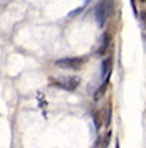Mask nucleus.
I'll return each instance as SVG.
<instances>
[{"label": "nucleus", "mask_w": 146, "mask_h": 148, "mask_svg": "<svg viewBox=\"0 0 146 148\" xmlns=\"http://www.w3.org/2000/svg\"><path fill=\"white\" fill-rule=\"evenodd\" d=\"M51 84L59 87V89H64V90H76L79 85H81V79L77 76H64V77H55L51 79Z\"/></svg>", "instance_id": "nucleus-1"}, {"label": "nucleus", "mask_w": 146, "mask_h": 148, "mask_svg": "<svg viewBox=\"0 0 146 148\" xmlns=\"http://www.w3.org/2000/svg\"><path fill=\"white\" fill-rule=\"evenodd\" d=\"M113 5H114L113 2H100L95 7V18L100 26H104L106 19H108L111 10H113Z\"/></svg>", "instance_id": "nucleus-2"}, {"label": "nucleus", "mask_w": 146, "mask_h": 148, "mask_svg": "<svg viewBox=\"0 0 146 148\" xmlns=\"http://www.w3.org/2000/svg\"><path fill=\"white\" fill-rule=\"evenodd\" d=\"M84 58H63L56 60V66L63 68V69H79L84 64Z\"/></svg>", "instance_id": "nucleus-3"}, {"label": "nucleus", "mask_w": 146, "mask_h": 148, "mask_svg": "<svg viewBox=\"0 0 146 148\" xmlns=\"http://www.w3.org/2000/svg\"><path fill=\"white\" fill-rule=\"evenodd\" d=\"M111 66H113V58H111V56H108V58L103 60V63H101V77H103V82L109 81Z\"/></svg>", "instance_id": "nucleus-4"}, {"label": "nucleus", "mask_w": 146, "mask_h": 148, "mask_svg": "<svg viewBox=\"0 0 146 148\" xmlns=\"http://www.w3.org/2000/svg\"><path fill=\"white\" fill-rule=\"evenodd\" d=\"M111 42H113V39H111V36L108 32L103 34V40H101V45H100L98 48V53L100 55H104L106 52H108V48L111 47Z\"/></svg>", "instance_id": "nucleus-5"}, {"label": "nucleus", "mask_w": 146, "mask_h": 148, "mask_svg": "<svg viewBox=\"0 0 146 148\" xmlns=\"http://www.w3.org/2000/svg\"><path fill=\"white\" fill-rule=\"evenodd\" d=\"M93 119H95V126H96V129H100V127L103 126V116H101V111H96L95 114H93Z\"/></svg>", "instance_id": "nucleus-6"}]
</instances>
